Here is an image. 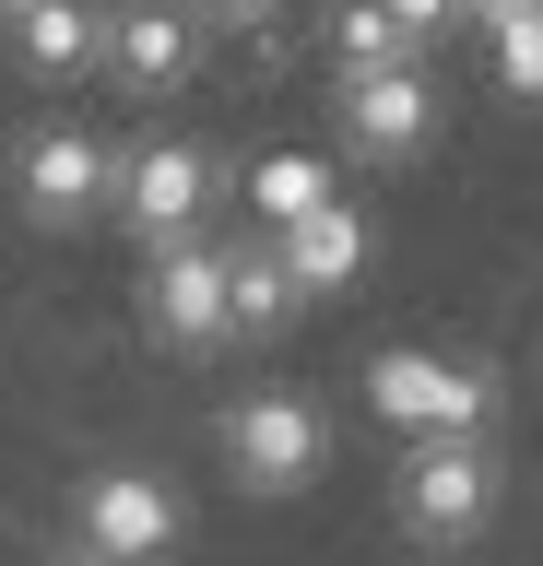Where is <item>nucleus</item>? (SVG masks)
Masks as SVG:
<instances>
[{"label": "nucleus", "mask_w": 543, "mask_h": 566, "mask_svg": "<svg viewBox=\"0 0 543 566\" xmlns=\"http://www.w3.org/2000/svg\"><path fill=\"white\" fill-rule=\"evenodd\" d=\"M366 413L390 437H484L497 424V378L461 366V354H426V343H390L366 366Z\"/></svg>", "instance_id": "nucleus-1"}, {"label": "nucleus", "mask_w": 543, "mask_h": 566, "mask_svg": "<svg viewBox=\"0 0 543 566\" xmlns=\"http://www.w3.org/2000/svg\"><path fill=\"white\" fill-rule=\"evenodd\" d=\"M331 460V413L307 389H249L237 413H224V472L249 495H307Z\"/></svg>", "instance_id": "nucleus-2"}, {"label": "nucleus", "mask_w": 543, "mask_h": 566, "mask_svg": "<svg viewBox=\"0 0 543 566\" xmlns=\"http://www.w3.org/2000/svg\"><path fill=\"white\" fill-rule=\"evenodd\" d=\"M390 507H401L414 543H472V531L497 520V449L484 437H414Z\"/></svg>", "instance_id": "nucleus-3"}, {"label": "nucleus", "mask_w": 543, "mask_h": 566, "mask_svg": "<svg viewBox=\"0 0 543 566\" xmlns=\"http://www.w3.org/2000/svg\"><path fill=\"white\" fill-rule=\"evenodd\" d=\"M72 543L95 566H166L189 543V507L166 472H95V484L72 495Z\"/></svg>", "instance_id": "nucleus-4"}, {"label": "nucleus", "mask_w": 543, "mask_h": 566, "mask_svg": "<svg viewBox=\"0 0 543 566\" xmlns=\"http://www.w3.org/2000/svg\"><path fill=\"white\" fill-rule=\"evenodd\" d=\"M143 331L166 354H213V343H237V331H224V248L201 237V224H189V237H166L143 260Z\"/></svg>", "instance_id": "nucleus-5"}, {"label": "nucleus", "mask_w": 543, "mask_h": 566, "mask_svg": "<svg viewBox=\"0 0 543 566\" xmlns=\"http://www.w3.org/2000/svg\"><path fill=\"white\" fill-rule=\"evenodd\" d=\"M426 142H437V83H426V60L343 71V154H366V166H414Z\"/></svg>", "instance_id": "nucleus-6"}, {"label": "nucleus", "mask_w": 543, "mask_h": 566, "mask_svg": "<svg viewBox=\"0 0 543 566\" xmlns=\"http://www.w3.org/2000/svg\"><path fill=\"white\" fill-rule=\"evenodd\" d=\"M107 201H118V224L143 248H166V237H189V224L213 212V154H201V142H143V154H118Z\"/></svg>", "instance_id": "nucleus-7"}, {"label": "nucleus", "mask_w": 543, "mask_h": 566, "mask_svg": "<svg viewBox=\"0 0 543 566\" xmlns=\"http://www.w3.org/2000/svg\"><path fill=\"white\" fill-rule=\"evenodd\" d=\"M95 71H118L130 95H178L189 71H201V0H107Z\"/></svg>", "instance_id": "nucleus-8"}, {"label": "nucleus", "mask_w": 543, "mask_h": 566, "mask_svg": "<svg viewBox=\"0 0 543 566\" xmlns=\"http://www.w3.org/2000/svg\"><path fill=\"white\" fill-rule=\"evenodd\" d=\"M107 177H118V154L95 130H72V118L12 154V189H24V212H36L48 237H60V224H95V212H107Z\"/></svg>", "instance_id": "nucleus-9"}, {"label": "nucleus", "mask_w": 543, "mask_h": 566, "mask_svg": "<svg viewBox=\"0 0 543 566\" xmlns=\"http://www.w3.org/2000/svg\"><path fill=\"white\" fill-rule=\"evenodd\" d=\"M272 260L295 272V295H343V283L366 272V212L331 189V201H307L295 224H272Z\"/></svg>", "instance_id": "nucleus-10"}, {"label": "nucleus", "mask_w": 543, "mask_h": 566, "mask_svg": "<svg viewBox=\"0 0 543 566\" xmlns=\"http://www.w3.org/2000/svg\"><path fill=\"white\" fill-rule=\"evenodd\" d=\"M0 12H12V60L36 83H72L107 48V0H0Z\"/></svg>", "instance_id": "nucleus-11"}, {"label": "nucleus", "mask_w": 543, "mask_h": 566, "mask_svg": "<svg viewBox=\"0 0 543 566\" xmlns=\"http://www.w3.org/2000/svg\"><path fill=\"white\" fill-rule=\"evenodd\" d=\"M295 307H307V295H295V272L272 260V237H260V248H224V331H237V343H272Z\"/></svg>", "instance_id": "nucleus-12"}, {"label": "nucleus", "mask_w": 543, "mask_h": 566, "mask_svg": "<svg viewBox=\"0 0 543 566\" xmlns=\"http://www.w3.org/2000/svg\"><path fill=\"white\" fill-rule=\"evenodd\" d=\"M378 60H426V48H414L378 0H343V12H331V71H378Z\"/></svg>", "instance_id": "nucleus-13"}, {"label": "nucleus", "mask_w": 543, "mask_h": 566, "mask_svg": "<svg viewBox=\"0 0 543 566\" xmlns=\"http://www.w3.org/2000/svg\"><path fill=\"white\" fill-rule=\"evenodd\" d=\"M484 35H497V83H508V95H543V12L484 0Z\"/></svg>", "instance_id": "nucleus-14"}, {"label": "nucleus", "mask_w": 543, "mask_h": 566, "mask_svg": "<svg viewBox=\"0 0 543 566\" xmlns=\"http://www.w3.org/2000/svg\"><path fill=\"white\" fill-rule=\"evenodd\" d=\"M249 201H260V224H295L307 201H331V166H307V154H272V166H249Z\"/></svg>", "instance_id": "nucleus-15"}, {"label": "nucleus", "mask_w": 543, "mask_h": 566, "mask_svg": "<svg viewBox=\"0 0 543 566\" xmlns=\"http://www.w3.org/2000/svg\"><path fill=\"white\" fill-rule=\"evenodd\" d=\"M378 12H390V24L414 35V48H437V35L461 24V0H378Z\"/></svg>", "instance_id": "nucleus-16"}, {"label": "nucleus", "mask_w": 543, "mask_h": 566, "mask_svg": "<svg viewBox=\"0 0 543 566\" xmlns=\"http://www.w3.org/2000/svg\"><path fill=\"white\" fill-rule=\"evenodd\" d=\"M272 0H201V24H260Z\"/></svg>", "instance_id": "nucleus-17"}, {"label": "nucleus", "mask_w": 543, "mask_h": 566, "mask_svg": "<svg viewBox=\"0 0 543 566\" xmlns=\"http://www.w3.org/2000/svg\"><path fill=\"white\" fill-rule=\"evenodd\" d=\"M461 12H484V0H461Z\"/></svg>", "instance_id": "nucleus-18"}, {"label": "nucleus", "mask_w": 543, "mask_h": 566, "mask_svg": "<svg viewBox=\"0 0 543 566\" xmlns=\"http://www.w3.org/2000/svg\"><path fill=\"white\" fill-rule=\"evenodd\" d=\"M520 12H543V0H520Z\"/></svg>", "instance_id": "nucleus-19"}, {"label": "nucleus", "mask_w": 543, "mask_h": 566, "mask_svg": "<svg viewBox=\"0 0 543 566\" xmlns=\"http://www.w3.org/2000/svg\"><path fill=\"white\" fill-rule=\"evenodd\" d=\"M72 566H95V555H72Z\"/></svg>", "instance_id": "nucleus-20"}]
</instances>
